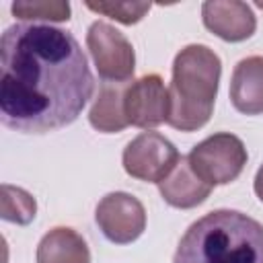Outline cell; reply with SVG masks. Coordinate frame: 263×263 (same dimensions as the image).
Returning <instances> with one entry per match:
<instances>
[{"label": "cell", "instance_id": "obj_1", "mask_svg": "<svg viewBox=\"0 0 263 263\" xmlns=\"http://www.w3.org/2000/svg\"><path fill=\"white\" fill-rule=\"evenodd\" d=\"M95 90L86 55L72 33L16 23L0 41V119L23 134L70 125Z\"/></svg>", "mask_w": 263, "mask_h": 263}, {"label": "cell", "instance_id": "obj_2", "mask_svg": "<svg viewBox=\"0 0 263 263\" xmlns=\"http://www.w3.org/2000/svg\"><path fill=\"white\" fill-rule=\"evenodd\" d=\"M173 263H263V224L236 210H216L193 222Z\"/></svg>", "mask_w": 263, "mask_h": 263}, {"label": "cell", "instance_id": "obj_3", "mask_svg": "<svg viewBox=\"0 0 263 263\" xmlns=\"http://www.w3.org/2000/svg\"><path fill=\"white\" fill-rule=\"evenodd\" d=\"M222 74L220 58L208 45H187L173 62V82L168 86L166 123L181 132L203 127L214 111Z\"/></svg>", "mask_w": 263, "mask_h": 263}, {"label": "cell", "instance_id": "obj_4", "mask_svg": "<svg viewBox=\"0 0 263 263\" xmlns=\"http://www.w3.org/2000/svg\"><path fill=\"white\" fill-rule=\"evenodd\" d=\"M191 168L212 187L238 179L247 164V148L234 134H214L187 154Z\"/></svg>", "mask_w": 263, "mask_h": 263}, {"label": "cell", "instance_id": "obj_5", "mask_svg": "<svg viewBox=\"0 0 263 263\" xmlns=\"http://www.w3.org/2000/svg\"><path fill=\"white\" fill-rule=\"evenodd\" d=\"M86 47L103 82H127L136 70V53L123 33L105 21H95L86 33Z\"/></svg>", "mask_w": 263, "mask_h": 263}, {"label": "cell", "instance_id": "obj_6", "mask_svg": "<svg viewBox=\"0 0 263 263\" xmlns=\"http://www.w3.org/2000/svg\"><path fill=\"white\" fill-rule=\"evenodd\" d=\"M179 152L171 140L158 132L136 136L123 150V168L129 177L160 183L179 162Z\"/></svg>", "mask_w": 263, "mask_h": 263}, {"label": "cell", "instance_id": "obj_7", "mask_svg": "<svg viewBox=\"0 0 263 263\" xmlns=\"http://www.w3.org/2000/svg\"><path fill=\"white\" fill-rule=\"evenodd\" d=\"M95 220L107 240L115 245H127L144 232L146 210L138 197L123 191H113L99 201Z\"/></svg>", "mask_w": 263, "mask_h": 263}, {"label": "cell", "instance_id": "obj_8", "mask_svg": "<svg viewBox=\"0 0 263 263\" xmlns=\"http://www.w3.org/2000/svg\"><path fill=\"white\" fill-rule=\"evenodd\" d=\"M123 107L132 125L142 129L158 127L168 119V88L158 74H146L127 84Z\"/></svg>", "mask_w": 263, "mask_h": 263}, {"label": "cell", "instance_id": "obj_9", "mask_svg": "<svg viewBox=\"0 0 263 263\" xmlns=\"http://www.w3.org/2000/svg\"><path fill=\"white\" fill-rule=\"evenodd\" d=\"M203 25L224 41L236 43L249 39L257 29V18L247 2L210 0L201 6Z\"/></svg>", "mask_w": 263, "mask_h": 263}, {"label": "cell", "instance_id": "obj_10", "mask_svg": "<svg viewBox=\"0 0 263 263\" xmlns=\"http://www.w3.org/2000/svg\"><path fill=\"white\" fill-rule=\"evenodd\" d=\"M158 191L168 205L189 210L208 199V195L212 193V185L191 168L187 156H181L175 168L158 183Z\"/></svg>", "mask_w": 263, "mask_h": 263}, {"label": "cell", "instance_id": "obj_11", "mask_svg": "<svg viewBox=\"0 0 263 263\" xmlns=\"http://www.w3.org/2000/svg\"><path fill=\"white\" fill-rule=\"evenodd\" d=\"M232 107L245 115L263 113V58L251 55L236 64L230 78Z\"/></svg>", "mask_w": 263, "mask_h": 263}, {"label": "cell", "instance_id": "obj_12", "mask_svg": "<svg viewBox=\"0 0 263 263\" xmlns=\"http://www.w3.org/2000/svg\"><path fill=\"white\" fill-rule=\"evenodd\" d=\"M125 88L127 82H101L99 95L88 113V121L97 132L117 134L129 125L123 107Z\"/></svg>", "mask_w": 263, "mask_h": 263}, {"label": "cell", "instance_id": "obj_13", "mask_svg": "<svg viewBox=\"0 0 263 263\" xmlns=\"http://www.w3.org/2000/svg\"><path fill=\"white\" fill-rule=\"evenodd\" d=\"M37 263H90V251L76 230L58 226L41 238Z\"/></svg>", "mask_w": 263, "mask_h": 263}, {"label": "cell", "instance_id": "obj_14", "mask_svg": "<svg viewBox=\"0 0 263 263\" xmlns=\"http://www.w3.org/2000/svg\"><path fill=\"white\" fill-rule=\"evenodd\" d=\"M12 14L21 21H49V23H62L70 18V4L62 0H16L10 6Z\"/></svg>", "mask_w": 263, "mask_h": 263}, {"label": "cell", "instance_id": "obj_15", "mask_svg": "<svg viewBox=\"0 0 263 263\" xmlns=\"http://www.w3.org/2000/svg\"><path fill=\"white\" fill-rule=\"evenodd\" d=\"M37 203L33 195L14 185H2V220L14 224H29L35 218Z\"/></svg>", "mask_w": 263, "mask_h": 263}, {"label": "cell", "instance_id": "obj_16", "mask_svg": "<svg viewBox=\"0 0 263 263\" xmlns=\"http://www.w3.org/2000/svg\"><path fill=\"white\" fill-rule=\"evenodd\" d=\"M86 8L123 25H136L150 10V2H86Z\"/></svg>", "mask_w": 263, "mask_h": 263}, {"label": "cell", "instance_id": "obj_17", "mask_svg": "<svg viewBox=\"0 0 263 263\" xmlns=\"http://www.w3.org/2000/svg\"><path fill=\"white\" fill-rule=\"evenodd\" d=\"M253 187H255L257 197L263 201V164H261V168H259L257 175H255V183H253Z\"/></svg>", "mask_w": 263, "mask_h": 263}]
</instances>
